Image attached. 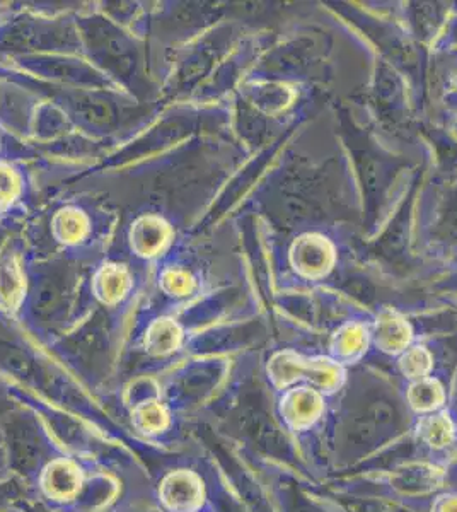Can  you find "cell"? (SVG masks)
Masks as SVG:
<instances>
[{
    "instance_id": "6da1fadb",
    "label": "cell",
    "mask_w": 457,
    "mask_h": 512,
    "mask_svg": "<svg viewBox=\"0 0 457 512\" xmlns=\"http://www.w3.org/2000/svg\"><path fill=\"white\" fill-rule=\"evenodd\" d=\"M173 227L166 219L154 216H142L130 229V246L135 255L142 258H156L168 250L173 241Z\"/></svg>"
},
{
    "instance_id": "52a82bcc",
    "label": "cell",
    "mask_w": 457,
    "mask_h": 512,
    "mask_svg": "<svg viewBox=\"0 0 457 512\" xmlns=\"http://www.w3.org/2000/svg\"><path fill=\"white\" fill-rule=\"evenodd\" d=\"M159 286L168 296L183 297L191 294L195 282H193V277L183 268L171 267L162 272Z\"/></svg>"
},
{
    "instance_id": "5b68a950",
    "label": "cell",
    "mask_w": 457,
    "mask_h": 512,
    "mask_svg": "<svg viewBox=\"0 0 457 512\" xmlns=\"http://www.w3.org/2000/svg\"><path fill=\"white\" fill-rule=\"evenodd\" d=\"M23 193V178L11 164L0 163V212H6L9 207L18 202Z\"/></svg>"
},
{
    "instance_id": "277c9868",
    "label": "cell",
    "mask_w": 457,
    "mask_h": 512,
    "mask_svg": "<svg viewBox=\"0 0 457 512\" xmlns=\"http://www.w3.org/2000/svg\"><path fill=\"white\" fill-rule=\"evenodd\" d=\"M52 233L64 245L82 243L89 234V217L74 207L58 210L53 217Z\"/></svg>"
},
{
    "instance_id": "8992f818",
    "label": "cell",
    "mask_w": 457,
    "mask_h": 512,
    "mask_svg": "<svg viewBox=\"0 0 457 512\" xmlns=\"http://www.w3.org/2000/svg\"><path fill=\"white\" fill-rule=\"evenodd\" d=\"M178 340H180V330L173 320L162 318V320H156V323L151 326L149 344L159 354L173 350Z\"/></svg>"
},
{
    "instance_id": "3957f363",
    "label": "cell",
    "mask_w": 457,
    "mask_h": 512,
    "mask_svg": "<svg viewBox=\"0 0 457 512\" xmlns=\"http://www.w3.org/2000/svg\"><path fill=\"white\" fill-rule=\"evenodd\" d=\"M132 289V274L122 263H105L93 280V291L105 304L120 303Z\"/></svg>"
},
{
    "instance_id": "7a4b0ae2",
    "label": "cell",
    "mask_w": 457,
    "mask_h": 512,
    "mask_svg": "<svg viewBox=\"0 0 457 512\" xmlns=\"http://www.w3.org/2000/svg\"><path fill=\"white\" fill-rule=\"evenodd\" d=\"M26 294V274L16 253L0 255V309L18 311Z\"/></svg>"
}]
</instances>
